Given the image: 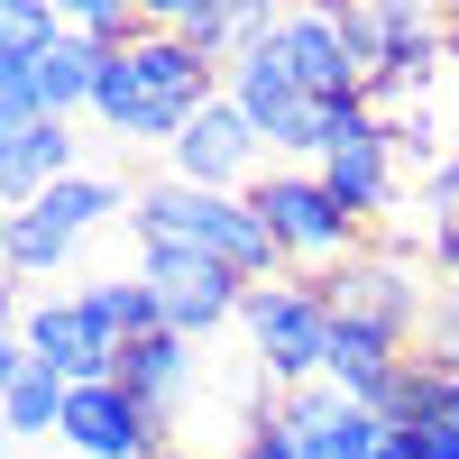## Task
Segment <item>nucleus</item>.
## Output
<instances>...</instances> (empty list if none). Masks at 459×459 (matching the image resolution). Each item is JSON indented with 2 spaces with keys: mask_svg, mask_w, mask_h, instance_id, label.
Returning <instances> with one entry per match:
<instances>
[{
  "mask_svg": "<svg viewBox=\"0 0 459 459\" xmlns=\"http://www.w3.org/2000/svg\"><path fill=\"white\" fill-rule=\"evenodd\" d=\"M83 303H92V322L120 340V350L147 340V331H166L157 322V285H147V276H101V285H83Z\"/></svg>",
  "mask_w": 459,
  "mask_h": 459,
  "instance_id": "4be33fe9",
  "label": "nucleus"
},
{
  "mask_svg": "<svg viewBox=\"0 0 459 459\" xmlns=\"http://www.w3.org/2000/svg\"><path fill=\"white\" fill-rule=\"evenodd\" d=\"M65 175H83V129H74V120H37V129H28V147H19V166L0 175V203L28 212L37 194H56Z\"/></svg>",
  "mask_w": 459,
  "mask_h": 459,
  "instance_id": "dca6fc26",
  "label": "nucleus"
},
{
  "mask_svg": "<svg viewBox=\"0 0 459 459\" xmlns=\"http://www.w3.org/2000/svg\"><path fill=\"white\" fill-rule=\"evenodd\" d=\"M331 294L313 276H266L239 303V331H248V359L266 368V386L294 395V386H322V359H331Z\"/></svg>",
  "mask_w": 459,
  "mask_h": 459,
  "instance_id": "7ed1b4c3",
  "label": "nucleus"
},
{
  "mask_svg": "<svg viewBox=\"0 0 459 459\" xmlns=\"http://www.w3.org/2000/svg\"><path fill=\"white\" fill-rule=\"evenodd\" d=\"M120 386L147 404V423H157V441L184 432V404L203 395V340H175V331H147L120 350Z\"/></svg>",
  "mask_w": 459,
  "mask_h": 459,
  "instance_id": "f8f14e48",
  "label": "nucleus"
},
{
  "mask_svg": "<svg viewBox=\"0 0 459 459\" xmlns=\"http://www.w3.org/2000/svg\"><path fill=\"white\" fill-rule=\"evenodd\" d=\"M65 28L83 37V47L120 56V47H138V37H147V10H120V0H65Z\"/></svg>",
  "mask_w": 459,
  "mask_h": 459,
  "instance_id": "5701e85b",
  "label": "nucleus"
},
{
  "mask_svg": "<svg viewBox=\"0 0 459 459\" xmlns=\"http://www.w3.org/2000/svg\"><path fill=\"white\" fill-rule=\"evenodd\" d=\"M441 423H450V432H459V377H450V404H441Z\"/></svg>",
  "mask_w": 459,
  "mask_h": 459,
  "instance_id": "c756f323",
  "label": "nucleus"
},
{
  "mask_svg": "<svg viewBox=\"0 0 459 459\" xmlns=\"http://www.w3.org/2000/svg\"><path fill=\"white\" fill-rule=\"evenodd\" d=\"M138 276L157 285V322L175 340H212V331L239 322V303H248V285L230 276V266L184 257V248H138Z\"/></svg>",
  "mask_w": 459,
  "mask_h": 459,
  "instance_id": "6e6552de",
  "label": "nucleus"
},
{
  "mask_svg": "<svg viewBox=\"0 0 459 459\" xmlns=\"http://www.w3.org/2000/svg\"><path fill=\"white\" fill-rule=\"evenodd\" d=\"M65 404H74V386L65 377H47V368H28L10 395H0V423H10V441L28 450V441H56L65 432Z\"/></svg>",
  "mask_w": 459,
  "mask_h": 459,
  "instance_id": "412c9836",
  "label": "nucleus"
},
{
  "mask_svg": "<svg viewBox=\"0 0 459 459\" xmlns=\"http://www.w3.org/2000/svg\"><path fill=\"white\" fill-rule=\"evenodd\" d=\"M423 359H432L441 377H459V285H441V303H432V322H423Z\"/></svg>",
  "mask_w": 459,
  "mask_h": 459,
  "instance_id": "b1692460",
  "label": "nucleus"
},
{
  "mask_svg": "<svg viewBox=\"0 0 459 459\" xmlns=\"http://www.w3.org/2000/svg\"><path fill=\"white\" fill-rule=\"evenodd\" d=\"M221 92H230V101H239L248 120H257V138H276L294 110H303V83H294V65H285V47H276V19H266L248 47L221 65Z\"/></svg>",
  "mask_w": 459,
  "mask_h": 459,
  "instance_id": "2eb2a0df",
  "label": "nucleus"
},
{
  "mask_svg": "<svg viewBox=\"0 0 459 459\" xmlns=\"http://www.w3.org/2000/svg\"><path fill=\"white\" fill-rule=\"evenodd\" d=\"M74 459H166L157 423H147V404L120 386V377H101V386H74L65 404V432H56Z\"/></svg>",
  "mask_w": 459,
  "mask_h": 459,
  "instance_id": "9b49d317",
  "label": "nucleus"
},
{
  "mask_svg": "<svg viewBox=\"0 0 459 459\" xmlns=\"http://www.w3.org/2000/svg\"><path fill=\"white\" fill-rule=\"evenodd\" d=\"M276 47L294 65L303 101H368V56L350 47L340 10H276Z\"/></svg>",
  "mask_w": 459,
  "mask_h": 459,
  "instance_id": "9d476101",
  "label": "nucleus"
},
{
  "mask_svg": "<svg viewBox=\"0 0 459 459\" xmlns=\"http://www.w3.org/2000/svg\"><path fill=\"white\" fill-rule=\"evenodd\" d=\"M413 359V340L386 331V322H368V313H340L331 322V359H322V386H340L350 404H377L395 386V368Z\"/></svg>",
  "mask_w": 459,
  "mask_h": 459,
  "instance_id": "4468645a",
  "label": "nucleus"
},
{
  "mask_svg": "<svg viewBox=\"0 0 459 459\" xmlns=\"http://www.w3.org/2000/svg\"><path fill=\"white\" fill-rule=\"evenodd\" d=\"M147 19H157V28H175L184 47L203 56V65H230V56H239V47H248V37H257L266 19H276V10H221V0H166V10H147Z\"/></svg>",
  "mask_w": 459,
  "mask_h": 459,
  "instance_id": "f3484780",
  "label": "nucleus"
},
{
  "mask_svg": "<svg viewBox=\"0 0 459 459\" xmlns=\"http://www.w3.org/2000/svg\"><path fill=\"white\" fill-rule=\"evenodd\" d=\"M74 257H83V239H74V230H56L37 203L10 212V248H0V276H10V285H56Z\"/></svg>",
  "mask_w": 459,
  "mask_h": 459,
  "instance_id": "a211bd4d",
  "label": "nucleus"
},
{
  "mask_svg": "<svg viewBox=\"0 0 459 459\" xmlns=\"http://www.w3.org/2000/svg\"><path fill=\"white\" fill-rule=\"evenodd\" d=\"M377 459H413V441H395V432H386V450H377Z\"/></svg>",
  "mask_w": 459,
  "mask_h": 459,
  "instance_id": "7c9ffc66",
  "label": "nucleus"
},
{
  "mask_svg": "<svg viewBox=\"0 0 459 459\" xmlns=\"http://www.w3.org/2000/svg\"><path fill=\"white\" fill-rule=\"evenodd\" d=\"M19 340H28V359L47 368V377H65V386H101V377H120V340L92 322L83 294H28Z\"/></svg>",
  "mask_w": 459,
  "mask_h": 459,
  "instance_id": "1a4fd4ad",
  "label": "nucleus"
},
{
  "mask_svg": "<svg viewBox=\"0 0 459 459\" xmlns=\"http://www.w3.org/2000/svg\"><path fill=\"white\" fill-rule=\"evenodd\" d=\"M441 404H450V377H441V368H432L423 350H413V359L395 368V386L377 395L368 413H377L386 432H423V423H441Z\"/></svg>",
  "mask_w": 459,
  "mask_h": 459,
  "instance_id": "aec40b11",
  "label": "nucleus"
},
{
  "mask_svg": "<svg viewBox=\"0 0 459 459\" xmlns=\"http://www.w3.org/2000/svg\"><path fill=\"white\" fill-rule=\"evenodd\" d=\"M395 441H413V459H459V432H450V423H423V432H395Z\"/></svg>",
  "mask_w": 459,
  "mask_h": 459,
  "instance_id": "bb28decb",
  "label": "nucleus"
},
{
  "mask_svg": "<svg viewBox=\"0 0 459 459\" xmlns=\"http://www.w3.org/2000/svg\"><path fill=\"white\" fill-rule=\"evenodd\" d=\"M28 129H37V110H19V101H0V175L19 166V147H28Z\"/></svg>",
  "mask_w": 459,
  "mask_h": 459,
  "instance_id": "a878e982",
  "label": "nucleus"
},
{
  "mask_svg": "<svg viewBox=\"0 0 459 459\" xmlns=\"http://www.w3.org/2000/svg\"><path fill=\"white\" fill-rule=\"evenodd\" d=\"M441 276L459 285V230H450V239H441Z\"/></svg>",
  "mask_w": 459,
  "mask_h": 459,
  "instance_id": "c85d7f7f",
  "label": "nucleus"
},
{
  "mask_svg": "<svg viewBox=\"0 0 459 459\" xmlns=\"http://www.w3.org/2000/svg\"><path fill=\"white\" fill-rule=\"evenodd\" d=\"M230 459H303V450H294V432L276 423V413H266V423H248L239 441H230Z\"/></svg>",
  "mask_w": 459,
  "mask_h": 459,
  "instance_id": "393cba45",
  "label": "nucleus"
},
{
  "mask_svg": "<svg viewBox=\"0 0 459 459\" xmlns=\"http://www.w3.org/2000/svg\"><path fill=\"white\" fill-rule=\"evenodd\" d=\"M0 248H10V203H0Z\"/></svg>",
  "mask_w": 459,
  "mask_h": 459,
  "instance_id": "473e14b6",
  "label": "nucleus"
},
{
  "mask_svg": "<svg viewBox=\"0 0 459 459\" xmlns=\"http://www.w3.org/2000/svg\"><path fill=\"white\" fill-rule=\"evenodd\" d=\"M129 239H138V248L212 257V266H230L239 285L285 276V248H276V230L248 212V194H194V184H175V175H147L138 194H129Z\"/></svg>",
  "mask_w": 459,
  "mask_h": 459,
  "instance_id": "f03ea898",
  "label": "nucleus"
},
{
  "mask_svg": "<svg viewBox=\"0 0 459 459\" xmlns=\"http://www.w3.org/2000/svg\"><path fill=\"white\" fill-rule=\"evenodd\" d=\"M276 423L294 432L303 459H377V450H386V423H377L368 404H350L340 386H294V395H276Z\"/></svg>",
  "mask_w": 459,
  "mask_h": 459,
  "instance_id": "ddd939ff",
  "label": "nucleus"
},
{
  "mask_svg": "<svg viewBox=\"0 0 459 459\" xmlns=\"http://www.w3.org/2000/svg\"><path fill=\"white\" fill-rule=\"evenodd\" d=\"M129 194H138V184H120V175H101V166H83V175H65L56 194H37V212H47L56 230H74V239H92V230H110V221H129Z\"/></svg>",
  "mask_w": 459,
  "mask_h": 459,
  "instance_id": "6ab92c4d",
  "label": "nucleus"
},
{
  "mask_svg": "<svg viewBox=\"0 0 459 459\" xmlns=\"http://www.w3.org/2000/svg\"><path fill=\"white\" fill-rule=\"evenodd\" d=\"M0 459H19V441H10V423H0Z\"/></svg>",
  "mask_w": 459,
  "mask_h": 459,
  "instance_id": "2f4dec72",
  "label": "nucleus"
},
{
  "mask_svg": "<svg viewBox=\"0 0 459 459\" xmlns=\"http://www.w3.org/2000/svg\"><path fill=\"white\" fill-rule=\"evenodd\" d=\"M248 212L276 230V248H285V266H303V276H340V266L359 257V221L340 212V194L313 175V166H266L257 184H248Z\"/></svg>",
  "mask_w": 459,
  "mask_h": 459,
  "instance_id": "20e7f679",
  "label": "nucleus"
},
{
  "mask_svg": "<svg viewBox=\"0 0 459 459\" xmlns=\"http://www.w3.org/2000/svg\"><path fill=\"white\" fill-rule=\"evenodd\" d=\"M322 294H331V313H368V322L404 331L413 350H423V322L441 303V285H423V266H413L404 248H359L340 276H322Z\"/></svg>",
  "mask_w": 459,
  "mask_h": 459,
  "instance_id": "0eeeda50",
  "label": "nucleus"
},
{
  "mask_svg": "<svg viewBox=\"0 0 459 459\" xmlns=\"http://www.w3.org/2000/svg\"><path fill=\"white\" fill-rule=\"evenodd\" d=\"M203 101H221V65H203L175 28H157V19H147V37H138V47L101 56L92 120L120 138V147H157V157H166Z\"/></svg>",
  "mask_w": 459,
  "mask_h": 459,
  "instance_id": "f257e3e1",
  "label": "nucleus"
},
{
  "mask_svg": "<svg viewBox=\"0 0 459 459\" xmlns=\"http://www.w3.org/2000/svg\"><path fill=\"white\" fill-rule=\"evenodd\" d=\"M313 175L340 194V212H350L359 230H368V221H386V212H395V194H404V184H395L386 120H377L368 101H340V110H331V157H322Z\"/></svg>",
  "mask_w": 459,
  "mask_h": 459,
  "instance_id": "423d86ee",
  "label": "nucleus"
},
{
  "mask_svg": "<svg viewBox=\"0 0 459 459\" xmlns=\"http://www.w3.org/2000/svg\"><path fill=\"white\" fill-rule=\"evenodd\" d=\"M166 175L175 184H194V194H248V184L266 175V138L239 101H203L194 120H184V138L166 147Z\"/></svg>",
  "mask_w": 459,
  "mask_h": 459,
  "instance_id": "39448f33",
  "label": "nucleus"
},
{
  "mask_svg": "<svg viewBox=\"0 0 459 459\" xmlns=\"http://www.w3.org/2000/svg\"><path fill=\"white\" fill-rule=\"evenodd\" d=\"M28 368H37V359H28V340H19V331H0V395H10Z\"/></svg>",
  "mask_w": 459,
  "mask_h": 459,
  "instance_id": "cd10ccee",
  "label": "nucleus"
},
{
  "mask_svg": "<svg viewBox=\"0 0 459 459\" xmlns=\"http://www.w3.org/2000/svg\"><path fill=\"white\" fill-rule=\"evenodd\" d=\"M19 459H37V450H19Z\"/></svg>",
  "mask_w": 459,
  "mask_h": 459,
  "instance_id": "72a5a7b5",
  "label": "nucleus"
}]
</instances>
